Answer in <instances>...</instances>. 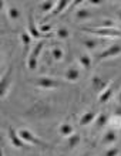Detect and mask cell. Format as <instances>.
I'll list each match as a JSON object with an SVG mask.
<instances>
[{
  "instance_id": "cell-1",
  "label": "cell",
  "mask_w": 121,
  "mask_h": 156,
  "mask_svg": "<svg viewBox=\"0 0 121 156\" xmlns=\"http://www.w3.org/2000/svg\"><path fill=\"white\" fill-rule=\"evenodd\" d=\"M44 45H46V40H40L37 44L33 47V50L30 51L29 57H27V68L30 71H36L38 67V55L42 54L43 48H44Z\"/></svg>"
},
{
  "instance_id": "cell-2",
  "label": "cell",
  "mask_w": 121,
  "mask_h": 156,
  "mask_svg": "<svg viewBox=\"0 0 121 156\" xmlns=\"http://www.w3.org/2000/svg\"><path fill=\"white\" fill-rule=\"evenodd\" d=\"M51 114V107L46 102H37L27 111V115L36 119H43Z\"/></svg>"
},
{
  "instance_id": "cell-3",
  "label": "cell",
  "mask_w": 121,
  "mask_h": 156,
  "mask_svg": "<svg viewBox=\"0 0 121 156\" xmlns=\"http://www.w3.org/2000/svg\"><path fill=\"white\" fill-rule=\"evenodd\" d=\"M83 31H87L90 34L98 36V37H121L120 29H96V27H83Z\"/></svg>"
},
{
  "instance_id": "cell-4",
  "label": "cell",
  "mask_w": 121,
  "mask_h": 156,
  "mask_svg": "<svg viewBox=\"0 0 121 156\" xmlns=\"http://www.w3.org/2000/svg\"><path fill=\"white\" fill-rule=\"evenodd\" d=\"M31 82L37 88H42V90H57L61 87V82L50 77H38L37 80H34Z\"/></svg>"
},
{
  "instance_id": "cell-5",
  "label": "cell",
  "mask_w": 121,
  "mask_h": 156,
  "mask_svg": "<svg viewBox=\"0 0 121 156\" xmlns=\"http://www.w3.org/2000/svg\"><path fill=\"white\" fill-rule=\"evenodd\" d=\"M19 136L21 138V140L24 142V144H30V145H38V146H46V144L43 142L40 138L34 135L33 132L30 131V129H26V128H21L17 131Z\"/></svg>"
},
{
  "instance_id": "cell-6",
  "label": "cell",
  "mask_w": 121,
  "mask_h": 156,
  "mask_svg": "<svg viewBox=\"0 0 121 156\" xmlns=\"http://www.w3.org/2000/svg\"><path fill=\"white\" fill-rule=\"evenodd\" d=\"M12 74H13V68L10 67L3 74L2 81H0V97L3 99L6 98V95L9 94V90H10V87H12V78H13Z\"/></svg>"
},
{
  "instance_id": "cell-7",
  "label": "cell",
  "mask_w": 121,
  "mask_h": 156,
  "mask_svg": "<svg viewBox=\"0 0 121 156\" xmlns=\"http://www.w3.org/2000/svg\"><path fill=\"white\" fill-rule=\"evenodd\" d=\"M121 54V45L120 44H111L108 48L103 50L101 53H98L97 55V60L101 61V60H108V58H114Z\"/></svg>"
},
{
  "instance_id": "cell-8",
  "label": "cell",
  "mask_w": 121,
  "mask_h": 156,
  "mask_svg": "<svg viewBox=\"0 0 121 156\" xmlns=\"http://www.w3.org/2000/svg\"><path fill=\"white\" fill-rule=\"evenodd\" d=\"M7 133H9V139H10V144L14 146V148H24V142L21 140V138L19 136V133H17V131H14L12 126L7 128Z\"/></svg>"
},
{
  "instance_id": "cell-9",
  "label": "cell",
  "mask_w": 121,
  "mask_h": 156,
  "mask_svg": "<svg viewBox=\"0 0 121 156\" xmlns=\"http://www.w3.org/2000/svg\"><path fill=\"white\" fill-rule=\"evenodd\" d=\"M27 31L30 33V36L33 38H40L42 37V33L38 27H36V23H34V16H33V12L29 13V24H27Z\"/></svg>"
},
{
  "instance_id": "cell-10",
  "label": "cell",
  "mask_w": 121,
  "mask_h": 156,
  "mask_svg": "<svg viewBox=\"0 0 121 156\" xmlns=\"http://www.w3.org/2000/svg\"><path fill=\"white\" fill-rule=\"evenodd\" d=\"M64 78L70 82H77L80 80V70L75 66L68 67V68L64 71Z\"/></svg>"
},
{
  "instance_id": "cell-11",
  "label": "cell",
  "mask_w": 121,
  "mask_h": 156,
  "mask_svg": "<svg viewBox=\"0 0 121 156\" xmlns=\"http://www.w3.org/2000/svg\"><path fill=\"white\" fill-rule=\"evenodd\" d=\"M96 118H97L96 111H87V112H84L83 115H81L79 123L81 125V126H87V125H90V123L94 122V121H96Z\"/></svg>"
},
{
  "instance_id": "cell-12",
  "label": "cell",
  "mask_w": 121,
  "mask_h": 156,
  "mask_svg": "<svg viewBox=\"0 0 121 156\" xmlns=\"http://www.w3.org/2000/svg\"><path fill=\"white\" fill-rule=\"evenodd\" d=\"M91 84H93V87H94V90L101 91V92H103V91H104L105 88L110 85L108 82L105 81L101 75H94V77H93V80H91Z\"/></svg>"
},
{
  "instance_id": "cell-13",
  "label": "cell",
  "mask_w": 121,
  "mask_h": 156,
  "mask_svg": "<svg viewBox=\"0 0 121 156\" xmlns=\"http://www.w3.org/2000/svg\"><path fill=\"white\" fill-rule=\"evenodd\" d=\"M59 133L61 136H64V138H70L73 133H75L74 126H73L70 122H63L59 126Z\"/></svg>"
},
{
  "instance_id": "cell-14",
  "label": "cell",
  "mask_w": 121,
  "mask_h": 156,
  "mask_svg": "<svg viewBox=\"0 0 121 156\" xmlns=\"http://www.w3.org/2000/svg\"><path fill=\"white\" fill-rule=\"evenodd\" d=\"M71 4H74V3H71V2H68V0H59V2L56 3V7H54V10H53V13H51L50 16L51 17L59 16L60 13H63L68 6H71Z\"/></svg>"
},
{
  "instance_id": "cell-15",
  "label": "cell",
  "mask_w": 121,
  "mask_h": 156,
  "mask_svg": "<svg viewBox=\"0 0 121 156\" xmlns=\"http://www.w3.org/2000/svg\"><path fill=\"white\" fill-rule=\"evenodd\" d=\"M50 55H51V58H53V61L60 62V61H63V58H64V50H63L60 45H53L50 48Z\"/></svg>"
},
{
  "instance_id": "cell-16",
  "label": "cell",
  "mask_w": 121,
  "mask_h": 156,
  "mask_svg": "<svg viewBox=\"0 0 121 156\" xmlns=\"http://www.w3.org/2000/svg\"><path fill=\"white\" fill-rule=\"evenodd\" d=\"M93 16V12L87 7H80L77 12H75L74 17L77 21H83V20H88L90 17Z\"/></svg>"
},
{
  "instance_id": "cell-17",
  "label": "cell",
  "mask_w": 121,
  "mask_h": 156,
  "mask_svg": "<svg viewBox=\"0 0 121 156\" xmlns=\"http://www.w3.org/2000/svg\"><path fill=\"white\" fill-rule=\"evenodd\" d=\"M56 3H57V2H50V0L40 3V10L46 14V19H49L50 14L53 13V10H54V7H56Z\"/></svg>"
},
{
  "instance_id": "cell-18",
  "label": "cell",
  "mask_w": 121,
  "mask_h": 156,
  "mask_svg": "<svg viewBox=\"0 0 121 156\" xmlns=\"http://www.w3.org/2000/svg\"><path fill=\"white\" fill-rule=\"evenodd\" d=\"M113 92H114V85H113V84H110V85L107 87V88H105L103 92H100V97H98V102H100V104H105L110 98H111Z\"/></svg>"
},
{
  "instance_id": "cell-19",
  "label": "cell",
  "mask_w": 121,
  "mask_h": 156,
  "mask_svg": "<svg viewBox=\"0 0 121 156\" xmlns=\"http://www.w3.org/2000/svg\"><path fill=\"white\" fill-rule=\"evenodd\" d=\"M117 138H118V136H117V133H116V131H114V129H108V131L103 135L101 142H103V144H105V145H111V144H114V142L117 140Z\"/></svg>"
},
{
  "instance_id": "cell-20",
  "label": "cell",
  "mask_w": 121,
  "mask_h": 156,
  "mask_svg": "<svg viewBox=\"0 0 121 156\" xmlns=\"http://www.w3.org/2000/svg\"><path fill=\"white\" fill-rule=\"evenodd\" d=\"M108 119H110V116L107 114H104V112L98 114L96 118V128L97 129H103L104 126H107L108 125Z\"/></svg>"
},
{
  "instance_id": "cell-21",
  "label": "cell",
  "mask_w": 121,
  "mask_h": 156,
  "mask_svg": "<svg viewBox=\"0 0 121 156\" xmlns=\"http://www.w3.org/2000/svg\"><path fill=\"white\" fill-rule=\"evenodd\" d=\"M79 64L83 67L84 70H90V68H91V64H93V60L88 54H86V53L80 54L79 55Z\"/></svg>"
},
{
  "instance_id": "cell-22",
  "label": "cell",
  "mask_w": 121,
  "mask_h": 156,
  "mask_svg": "<svg viewBox=\"0 0 121 156\" xmlns=\"http://www.w3.org/2000/svg\"><path fill=\"white\" fill-rule=\"evenodd\" d=\"M20 16H21V12L17 6H9L7 7V17L10 20H19Z\"/></svg>"
},
{
  "instance_id": "cell-23",
  "label": "cell",
  "mask_w": 121,
  "mask_h": 156,
  "mask_svg": "<svg viewBox=\"0 0 121 156\" xmlns=\"http://www.w3.org/2000/svg\"><path fill=\"white\" fill-rule=\"evenodd\" d=\"M54 36H56V38L64 41L70 37V30L67 29V27H59L57 30H54Z\"/></svg>"
},
{
  "instance_id": "cell-24",
  "label": "cell",
  "mask_w": 121,
  "mask_h": 156,
  "mask_svg": "<svg viewBox=\"0 0 121 156\" xmlns=\"http://www.w3.org/2000/svg\"><path fill=\"white\" fill-rule=\"evenodd\" d=\"M108 126H110V129H114V131L121 129V116H117V115L110 116V119H108Z\"/></svg>"
},
{
  "instance_id": "cell-25",
  "label": "cell",
  "mask_w": 121,
  "mask_h": 156,
  "mask_svg": "<svg viewBox=\"0 0 121 156\" xmlns=\"http://www.w3.org/2000/svg\"><path fill=\"white\" fill-rule=\"evenodd\" d=\"M80 140H81V136H80V133H73V135L70 136V138H67V146L70 149H73V148H75L77 145L80 144Z\"/></svg>"
},
{
  "instance_id": "cell-26",
  "label": "cell",
  "mask_w": 121,
  "mask_h": 156,
  "mask_svg": "<svg viewBox=\"0 0 121 156\" xmlns=\"http://www.w3.org/2000/svg\"><path fill=\"white\" fill-rule=\"evenodd\" d=\"M83 45L88 51H93V50H96L97 47H98V41H97L96 38H86V40L83 41Z\"/></svg>"
},
{
  "instance_id": "cell-27",
  "label": "cell",
  "mask_w": 121,
  "mask_h": 156,
  "mask_svg": "<svg viewBox=\"0 0 121 156\" xmlns=\"http://www.w3.org/2000/svg\"><path fill=\"white\" fill-rule=\"evenodd\" d=\"M20 38H21V43H23V47H24V50H26L30 45L31 38H33V37L30 36L29 31H23V33H21V36H20Z\"/></svg>"
},
{
  "instance_id": "cell-28",
  "label": "cell",
  "mask_w": 121,
  "mask_h": 156,
  "mask_svg": "<svg viewBox=\"0 0 121 156\" xmlns=\"http://www.w3.org/2000/svg\"><path fill=\"white\" fill-rule=\"evenodd\" d=\"M118 155H120V149H118L117 146H113V148L107 149L103 156H118Z\"/></svg>"
},
{
  "instance_id": "cell-29",
  "label": "cell",
  "mask_w": 121,
  "mask_h": 156,
  "mask_svg": "<svg viewBox=\"0 0 121 156\" xmlns=\"http://www.w3.org/2000/svg\"><path fill=\"white\" fill-rule=\"evenodd\" d=\"M38 30L42 34H47L51 31V24H47V23H43V24L38 26Z\"/></svg>"
},
{
  "instance_id": "cell-30",
  "label": "cell",
  "mask_w": 121,
  "mask_h": 156,
  "mask_svg": "<svg viewBox=\"0 0 121 156\" xmlns=\"http://www.w3.org/2000/svg\"><path fill=\"white\" fill-rule=\"evenodd\" d=\"M88 3L93 4V6H101V4H103V2H100V0H90Z\"/></svg>"
},
{
  "instance_id": "cell-31",
  "label": "cell",
  "mask_w": 121,
  "mask_h": 156,
  "mask_svg": "<svg viewBox=\"0 0 121 156\" xmlns=\"http://www.w3.org/2000/svg\"><path fill=\"white\" fill-rule=\"evenodd\" d=\"M114 115H117V116H121V105H120V107L117 108V109H116V114H114Z\"/></svg>"
},
{
  "instance_id": "cell-32",
  "label": "cell",
  "mask_w": 121,
  "mask_h": 156,
  "mask_svg": "<svg viewBox=\"0 0 121 156\" xmlns=\"http://www.w3.org/2000/svg\"><path fill=\"white\" fill-rule=\"evenodd\" d=\"M117 17H118V20L121 21V9H118L117 10Z\"/></svg>"
},
{
  "instance_id": "cell-33",
  "label": "cell",
  "mask_w": 121,
  "mask_h": 156,
  "mask_svg": "<svg viewBox=\"0 0 121 156\" xmlns=\"http://www.w3.org/2000/svg\"><path fill=\"white\" fill-rule=\"evenodd\" d=\"M117 101H118V104L121 105V91L118 92V95H117Z\"/></svg>"
},
{
  "instance_id": "cell-34",
  "label": "cell",
  "mask_w": 121,
  "mask_h": 156,
  "mask_svg": "<svg viewBox=\"0 0 121 156\" xmlns=\"http://www.w3.org/2000/svg\"><path fill=\"white\" fill-rule=\"evenodd\" d=\"M84 156H90V155H88V153H86V155H84Z\"/></svg>"
},
{
  "instance_id": "cell-35",
  "label": "cell",
  "mask_w": 121,
  "mask_h": 156,
  "mask_svg": "<svg viewBox=\"0 0 121 156\" xmlns=\"http://www.w3.org/2000/svg\"><path fill=\"white\" fill-rule=\"evenodd\" d=\"M3 156H9V155H3Z\"/></svg>"
}]
</instances>
